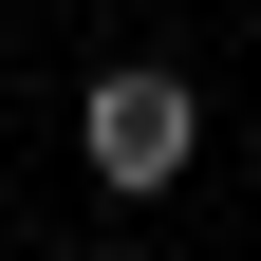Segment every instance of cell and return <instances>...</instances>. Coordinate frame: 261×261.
Returning <instances> with one entry per match:
<instances>
[{
    "instance_id": "1",
    "label": "cell",
    "mask_w": 261,
    "mask_h": 261,
    "mask_svg": "<svg viewBox=\"0 0 261 261\" xmlns=\"http://www.w3.org/2000/svg\"><path fill=\"white\" fill-rule=\"evenodd\" d=\"M75 149H93V187H112V205H168V187H187V149H205V93H187L168 56H130V75H93Z\"/></svg>"
}]
</instances>
